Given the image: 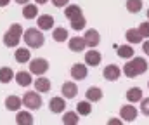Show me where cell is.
<instances>
[{
    "label": "cell",
    "instance_id": "8d00e7d4",
    "mask_svg": "<svg viewBox=\"0 0 149 125\" xmlns=\"http://www.w3.org/2000/svg\"><path fill=\"white\" fill-rule=\"evenodd\" d=\"M16 3H19V5H28L30 3V0H14Z\"/></svg>",
    "mask_w": 149,
    "mask_h": 125
},
{
    "label": "cell",
    "instance_id": "ac0fdd59",
    "mask_svg": "<svg viewBox=\"0 0 149 125\" xmlns=\"http://www.w3.org/2000/svg\"><path fill=\"white\" fill-rule=\"evenodd\" d=\"M68 47H70L71 52H81V50L87 49L83 37H78V35H76V37H71V38L68 40Z\"/></svg>",
    "mask_w": 149,
    "mask_h": 125
},
{
    "label": "cell",
    "instance_id": "603a6c76",
    "mask_svg": "<svg viewBox=\"0 0 149 125\" xmlns=\"http://www.w3.org/2000/svg\"><path fill=\"white\" fill-rule=\"evenodd\" d=\"M52 38L54 42H66L70 38V33H68V30L66 28H63V26H57V28H54L52 30Z\"/></svg>",
    "mask_w": 149,
    "mask_h": 125
},
{
    "label": "cell",
    "instance_id": "5b68a950",
    "mask_svg": "<svg viewBox=\"0 0 149 125\" xmlns=\"http://www.w3.org/2000/svg\"><path fill=\"white\" fill-rule=\"evenodd\" d=\"M28 64H30V73H31V75L43 77V75L49 71V61H47L45 57H35V59H31Z\"/></svg>",
    "mask_w": 149,
    "mask_h": 125
},
{
    "label": "cell",
    "instance_id": "e0dca14e",
    "mask_svg": "<svg viewBox=\"0 0 149 125\" xmlns=\"http://www.w3.org/2000/svg\"><path fill=\"white\" fill-rule=\"evenodd\" d=\"M14 59L17 61V63H30L31 61V52H30V49L28 47H17L16 49V52H14Z\"/></svg>",
    "mask_w": 149,
    "mask_h": 125
},
{
    "label": "cell",
    "instance_id": "d6986e66",
    "mask_svg": "<svg viewBox=\"0 0 149 125\" xmlns=\"http://www.w3.org/2000/svg\"><path fill=\"white\" fill-rule=\"evenodd\" d=\"M125 38L128 42V45H137V43H142V40H144L137 28H128L127 33H125Z\"/></svg>",
    "mask_w": 149,
    "mask_h": 125
},
{
    "label": "cell",
    "instance_id": "44dd1931",
    "mask_svg": "<svg viewBox=\"0 0 149 125\" xmlns=\"http://www.w3.org/2000/svg\"><path fill=\"white\" fill-rule=\"evenodd\" d=\"M127 101H128L130 104L142 101V89H141V87H130V89L127 90Z\"/></svg>",
    "mask_w": 149,
    "mask_h": 125
},
{
    "label": "cell",
    "instance_id": "4dcf8cb0",
    "mask_svg": "<svg viewBox=\"0 0 149 125\" xmlns=\"http://www.w3.org/2000/svg\"><path fill=\"white\" fill-rule=\"evenodd\" d=\"M142 9V0H127V10L130 14H137Z\"/></svg>",
    "mask_w": 149,
    "mask_h": 125
},
{
    "label": "cell",
    "instance_id": "f1b7e54d",
    "mask_svg": "<svg viewBox=\"0 0 149 125\" xmlns=\"http://www.w3.org/2000/svg\"><path fill=\"white\" fill-rule=\"evenodd\" d=\"M80 118L76 111H64L63 115V125H78Z\"/></svg>",
    "mask_w": 149,
    "mask_h": 125
},
{
    "label": "cell",
    "instance_id": "836d02e7",
    "mask_svg": "<svg viewBox=\"0 0 149 125\" xmlns=\"http://www.w3.org/2000/svg\"><path fill=\"white\" fill-rule=\"evenodd\" d=\"M56 7H66V5H70V0H50Z\"/></svg>",
    "mask_w": 149,
    "mask_h": 125
},
{
    "label": "cell",
    "instance_id": "8fae6325",
    "mask_svg": "<svg viewBox=\"0 0 149 125\" xmlns=\"http://www.w3.org/2000/svg\"><path fill=\"white\" fill-rule=\"evenodd\" d=\"M37 26L40 31H47V30H52L54 28V16L50 14H42L37 17Z\"/></svg>",
    "mask_w": 149,
    "mask_h": 125
},
{
    "label": "cell",
    "instance_id": "d590c367",
    "mask_svg": "<svg viewBox=\"0 0 149 125\" xmlns=\"http://www.w3.org/2000/svg\"><path fill=\"white\" fill-rule=\"evenodd\" d=\"M142 50H144L146 56H149V40H146L144 43H142Z\"/></svg>",
    "mask_w": 149,
    "mask_h": 125
},
{
    "label": "cell",
    "instance_id": "2e32d148",
    "mask_svg": "<svg viewBox=\"0 0 149 125\" xmlns=\"http://www.w3.org/2000/svg\"><path fill=\"white\" fill-rule=\"evenodd\" d=\"M33 115L26 110H19L17 113H16V125H33Z\"/></svg>",
    "mask_w": 149,
    "mask_h": 125
},
{
    "label": "cell",
    "instance_id": "d4e9b609",
    "mask_svg": "<svg viewBox=\"0 0 149 125\" xmlns=\"http://www.w3.org/2000/svg\"><path fill=\"white\" fill-rule=\"evenodd\" d=\"M14 70L9 66H2L0 68V83H10L14 80Z\"/></svg>",
    "mask_w": 149,
    "mask_h": 125
},
{
    "label": "cell",
    "instance_id": "ab89813d",
    "mask_svg": "<svg viewBox=\"0 0 149 125\" xmlns=\"http://www.w3.org/2000/svg\"><path fill=\"white\" fill-rule=\"evenodd\" d=\"M148 19H149V9H148Z\"/></svg>",
    "mask_w": 149,
    "mask_h": 125
},
{
    "label": "cell",
    "instance_id": "5bb4252c",
    "mask_svg": "<svg viewBox=\"0 0 149 125\" xmlns=\"http://www.w3.org/2000/svg\"><path fill=\"white\" fill-rule=\"evenodd\" d=\"M5 108L9 110V111H19L21 108H23V99L19 97V96H7L5 97Z\"/></svg>",
    "mask_w": 149,
    "mask_h": 125
},
{
    "label": "cell",
    "instance_id": "cb8c5ba5",
    "mask_svg": "<svg viewBox=\"0 0 149 125\" xmlns=\"http://www.w3.org/2000/svg\"><path fill=\"white\" fill-rule=\"evenodd\" d=\"M116 54H118V57H121V59H132L134 57V47L132 45H120V47H116Z\"/></svg>",
    "mask_w": 149,
    "mask_h": 125
},
{
    "label": "cell",
    "instance_id": "8992f818",
    "mask_svg": "<svg viewBox=\"0 0 149 125\" xmlns=\"http://www.w3.org/2000/svg\"><path fill=\"white\" fill-rule=\"evenodd\" d=\"M83 40H85V45H87L88 49H95V47L101 43V35H99L97 30L88 28V30L85 31V35H83Z\"/></svg>",
    "mask_w": 149,
    "mask_h": 125
},
{
    "label": "cell",
    "instance_id": "9c48e42d",
    "mask_svg": "<svg viewBox=\"0 0 149 125\" xmlns=\"http://www.w3.org/2000/svg\"><path fill=\"white\" fill-rule=\"evenodd\" d=\"M49 110H50L52 113H56V115L64 113V110H66V99L61 97V96L52 97V99L49 101Z\"/></svg>",
    "mask_w": 149,
    "mask_h": 125
},
{
    "label": "cell",
    "instance_id": "f546056e",
    "mask_svg": "<svg viewBox=\"0 0 149 125\" xmlns=\"http://www.w3.org/2000/svg\"><path fill=\"white\" fill-rule=\"evenodd\" d=\"M76 113L81 115V117L90 115V113H92V103H88V101H80V103L76 104Z\"/></svg>",
    "mask_w": 149,
    "mask_h": 125
},
{
    "label": "cell",
    "instance_id": "4316f807",
    "mask_svg": "<svg viewBox=\"0 0 149 125\" xmlns=\"http://www.w3.org/2000/svg\"><path fill=\"white\" fill-rule=\"evenodd\" d=\"M83 12H81V7L80 5H76V3H70V5H66V9H64V16L68 17V19H73L76 16H81Z\"/></svg>",
    "mask_w": 149,
    "mask_h": 125
},
{
    "label": "cell",
    "instance_id": "7a4b0ae2",
    "mask_svg": "<svg viewBox=\"0 0 149 125\" xmlns=\"http://www.w3.org/2000/svg\"><path fill=\"white\" fill-rule=\"evenodd\" d=\"M23 26L21 24H17V23H14V24H10L9 26V30L3 33V45L5 47H9V49H17L19 47V42L23 38Z\"/></svg>",
    "mask_w": 149,
    "mask_h": 125
},
{
    "label": "cell",
    "instance_id": "4fadbf2b",
    "mask_svg": "<svg viewBox=\"0 0 149 125\" xmlns=\"http://www.w3.org/2000/svg\"><path fill=\"white\" fill-rule=\"evenodd\" d=\"M61 94H63L64 99H73V97H76V94H78L76 83L74 82H64L61 85Z\"/></svg>",
    "mask_w": 149,
    "mask_h": 125
},
{
    "label": "cell",
    "instance_id": "e575fe53",
    "mask_svg": "<svg viewBox=\"0 0 149 125\" xmlns=\"http://www.w3.org/2000/svg\"><path fill=\"white\" fill-rule=\"evenodd\" d=\"M108 125H123V120L121 118H109Z\"/></svg>",
    "mask_w": 149,
    "mask_h": 125
},
{
    "label": "cell",
    "instance_id": "484cf974",
    "mask_svg": "<svg viewBox=\"0 0 149 125\" xmlns=\"http://www.w3.org/2000/svg\"><path fill=\"white\" fill-rule=\"evenodd\" d=\"M23 17L24 19H35L38 17V7L35 3H28L23 7Z\"/></svg>",
    "mask_w": 149,
    "mask_h": 125
},
{
    "label": "cell",
    "instance_id": "83f0119b",
    "mask_svg": "<svg viewBox=\"0 0 149 125\" xmlns=\"http://www.w3.org/2000/svg\"><path fill=\"white\" fill-rule=\"evenodd\" d=\"M70 24H71V28H73L74 31H81V30L87 26V19H85V16L81 14V16H76L73 19H70Z\"/></svg>",
    "mask_w": 149,
    "mask_h": 125
},
{
    "label": "cell",
    "instance_id": "6da1fadb",
    "mask_svg": "<svg viewBox=\"0 0 149 125\" xmlns=\"http://www.w3.org/2000/svg\"><path fill=\"white\" fill-rule=\"evenodd\" d=\"M148 68H149V64L144 57H135V56H134L132 61L125 63V66H123L121 71H123L125 77H128V78H135V77H139V75H144V73L148 71Z\"/></svg>",
    "mask_w": 149,
    "mask_h": 125
},
{
    "label": "cell",
    "instance_id": "ffe728a7",
    "mask_svg": "<svg viewBox=\"0 0 149 125\" xmlns=\"http://www.w3.org/2000/svg\"><path fill=\"white\" fill-rule=\"evenodd\" d=\"M85 97H87L85 101H88V103H97L102 99V90L99 87H88L85 92Z\"/></svg>",
    "mask_w": 149,
    "mask_h": 125
},
{
    "label": "cell",
    "instance_id": "74e56055",
    "mask_svg": "<svg viewBox=\"0 0 149 125\" xmlns=\"http://www.w3.org/2000/svg\"><path fill=\"white\" fill-rule=\"evenodd\" d=\"M9 3H10V0H0V7H5Z\"/></svg>",
    "mask_w": 149,
    "mask_h": 125
},
{
    "label": "cell",
    "instance_id": "7c38bea8",
    "mask_svg": "<svg viewBox=\"0 0 149 125\" xmlns=\"http://www.w3.org/2000/svg\"><path fill=\"white\" fill-rule=\"evenodd\" d=\"M121 75V70L116 66V64H108L104 70H102V77L108 80V82H116Z\"/></svg>",
    "mask_w": 149,
    "mask_h": 125
},
{
    "label": "cell",
    "instance_id": "ba28073f",
    "mask_svg": "<svg viewBox=\"0 0 149 125\" xmlns=\"http://www.w3.org/2000/svg\"><path fill=\"white\" fill-rule=\"evenodd\" d=\"M137 115H139V111H137V108L134 104H123L121 110H120V117L125 122H134L137 118Z\"/></svg>",
    "mask_w": 149,
    "mask_h": 125
},
{
    "label": "cell",
    "instance_id": "7402d4cb",
    "mask_svg": "<svg viewBox=\"0 0 149 125\" xmlns=\"http://www.w3.org/2000/svg\"><path fill=\"white\" fill-rule=\"evenodd\" d=\"M33 85H35V90H37L38 94L40 92H49L50 87H52V83H50V80L47 77H38L37 80L33 82Z\"/></svg>",
    "mask_w": 149,
    "mask_h": 125
},
{
    "label": "cell",
    "instance_id": "f35d334b",
    "mask_svg": "<svg viewBox=\"0 0 149 125\" xmlns=\"http://www.w3.org/2000/svg\"><path fill=\"white\" fill-rule=\"evenodd\" d=\"M47 2H49V0H35V5H43V3H47Z\"/></svg>",
    "mask_w": 149,
    "mask_h": 125
},
{
    "label": "cell",
    "instance_id": "1f68e13d",
    "mask_svg": "<svg viewBox=\"0 0 149 125\" xmlns=\"http://www.w3.org/2000/svg\"><path fill=\"white\" fill-rule=\"evenodd\" d=\"M137 30H139V33H141V37H142V38H148V40H149V21H144Z\"/></svg>",
    "mask_w": 149,
    "mask_h": 125
},
{
    "label": "cell",
    "instance_id": "277c9868",
    "mask_svg": "<svg viewBox=\"0 0 149 125\" xmlns=\"http://www.w3.org/2000/svg\"><path fill=\"white\" fill-rule=\"evenodd\" d=\"M42 104H43L42 96L38 94L37 90H28V92H24V96H23V106H24L28 111H37V110L42 108Z\"/></svg>",
    "mask_w": 149,
    "mask_h": 125
},
{
    "label": "cell",
    "instance_id": "52a82bcc",
    "mask_svg": "<svg viewBox=\"0 0 149 125\" xmlns=\"http://www.w3.org/2000/svg\"><path fill=\"white\" fill-rule=\"evenodd\" d=\"M70 75H71V78H73V80L81 82V80H85V78H87L88 70H87V66H85L83 63H76V64H73V66H71Z\"/></svg>",
    "mask_w": 149,
    "mask_h": 125
},
{
    "label": "cell",
    "instance_id": "d6a6232c",
    "mask_svg": "<svg viewBox=\"0 0 149 125\" xmlns=\"http://www.w3.org/2000/svg\"><path fill=\"white\" fill-rule=\"evenodd\" d=\"M141 113L149 117V97H142V101H141Z\"/></svg>",
    "mask_w": 149,
    "mask_h": 125
},
{
    "label": "cell",
    "instance_id": "30bf717a",
    "mask_svg": "<svg viewBox=\"0 0 149 125\" xmlns=\"http://www.w3.org/2000/svg\"><path fill=\"white\" fill-rule=\"evenodd\" d=\"M101 61H102V56H101V52H97L95 49H90V50L85 52V66L95 68V66L101 64Z\"/></svg>",
    "mask_w": 149,
    "mask_h": 125
},
{
    "label": "cell",
    "instance_id": "3957f363",
    "mask_svg": "<svg viewBox=\"0 0 149 125\" xmlns=\"http://www.w3.org/2000/svg\"><path fill=\"white\" fill-rule=\"evenodd\" d=\"M23 40L28 49H40L45 43V35L38 28H28L23 33Z\"/></svg>",
    "mask_w": 149,
    "mask_h": 125
},
{
    "label": "cell",
    "instance_id": "9a60e30c",
    "mask_svg": "<svg viewBox=\"0 0 149 125\" xmlns=\"http://www.w3.org/2000/svg\"><path fill=\"white\" fill-rule=\"evenodd\" d=\"M14 80H16V83L19 87H30L33 83V77H31L30 71H17L14 75Z\"/></svg>",
    "mask_w": 149,
    "mask_h": 125
}]
</instances>
